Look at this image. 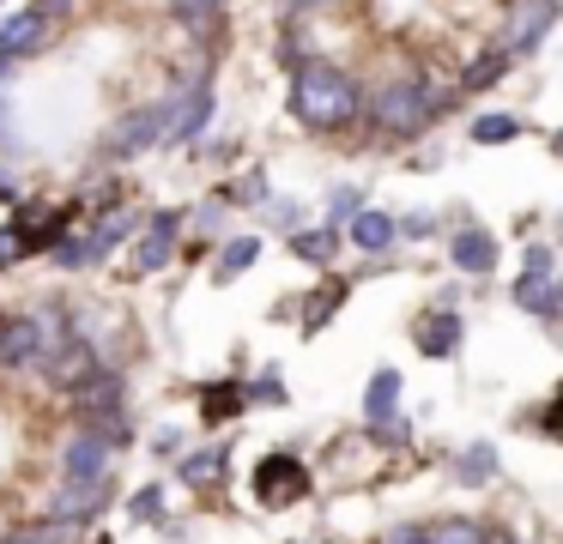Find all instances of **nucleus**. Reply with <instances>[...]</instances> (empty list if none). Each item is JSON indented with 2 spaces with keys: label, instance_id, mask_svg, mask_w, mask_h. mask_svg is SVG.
<instances>
[{
  "label": "nucleus",
  "instance_id": "f257e3e1",
  "mask_svg": "<svg viewBox=\"0 0 563 544\" xmlns=\"http://www.w3.org/2000/svg\"><path fill=\"white\" fill-rule=\"evenodd\" d=\"M357 109H364V91H357L352 73H340L333 60H297L291 67V115L316 133L352 127Z\"/></svg>",
  "mask_w": 563,
  "mask_h": 544
},
{
  "label": "nucleus",
  "instance_id": "f03ea898",
  "mask_svg": "<svg viewBox=\"0 0 563 544\" xmlns=\"http://www.w3.org/2000/svg\"><path fill=\"white\" fill-rule=\"evenodd\" d=\"M369 121H376V133H388V140H418L437 115H430L418 79H388L376 97H369Z\"/></svg>",
  "mask_w": 563,
  "mask_h": 544
},
{
  "label": "nucleus",
  "instance_id": "7ed1b4c3",
  "mask_svg": "<svg viewBox=\"0 0 563 544\" xmlns=\"http://www.w3.org/2000/svg\"><path fill=\"white\" fill-rule=\"evenodd\" d=\"M551 24H558V0H509V19H503V43L497 48L509 60H521L551 36Z\"/></svg>",
  "mask_w": 563,
  "mask_h": 544
},
{
  "label": "nucleus",
  "instance_id": "20e7f679",
  "mask_svg": "<svg viewBox=\"0 0 563 544\" xmlns=\"http://www.w3.org/2000/svg\"><path fill=\"white\" fill-rule=\"evenodd\" d=\"M309 496V466L297 454H267L255 466V502L261 508H291Z\"/></svg>",
  "mask_w": 563,
  "mask_h": 544
},
{
  "label": "nucleus",
  "instance_id": "39448f33",
  "mask_svg": "<svg viewBox=\"0 0 563 544\" xmlns=\"http://www.w3.org/2000/svg\"><path fill=\"white\" fill-rule=\"evenodd\" d=\"M115 471V442H103L98 430H79V435H67V447H62V478H74V484H103Z\"/></svg>",
  "mask_w": 563,
  "mask_h": 544
},
{
  "label": "nucleus",
  "instance_id": "423d86ee",
  "mask_svg": "<svg viewBox=\"0 0 563 544\" xmlns=\"http://www.w3.org/2000/svg\"><path fill=\"white\" fill-rule=\"evenodd\" d=\"M158 133H164V103H140V109H128V115L110 127L103 157H140V152L158 145Z\"/></svg>",
  "mask_w": 563,
  "mask_h": 544
},
{
  "label": "nucleus",
  "instance_id": "0eeeda50",
  "mask_svg": "<svg viewBox=\"0 0 563 544\" xmlns=\"http://www.w3.org/2000/svg\"><path fill=\"white\" fill-rule=\"evenodd\" d=\"M122 393H128V381H122V369H91L79 387H67V406L79 411V418H110V411H122Z\"/></svg>",
  "mask_w": 563,
  "mask_h": 544
},
{
  "label": "nucleus",
  "instance_id": "6e6552de",
  "mask_svg": "<svg viewBox=\"0 0 563 544\" xmlns=\"http://www.w3.org/2000/svg\"><path fill=\"white\" fill-rule=\"evenodd\" d=\"M37 363H43V375H49V381L67 393V387H79L91 369H98V351H91V338H86V333H67L62 345H55L49 357H37Z\"/></svg>",
  "mask_w": 563,
  "mask_h": 544
},
{
  "label": "nucleus",
  "instance_id": "1a4fd4ad",
  "mask_svg": "<svg viewBox=\"0 0 563 544\" xmlns=\"http://www.w3.org/2000/svg\"><path fill=\"white\" fill-rule=\"evenodd\" d=\"M176 236H183V212H158L146 224V236L134 242V273H158L176 260Z\"/></svg>",
  "mask_w": 563,
  "mask_h": 544
},
{
  "label": "nucleus",
  "instance_id": "9d476101",
  "mask_svg": "<svg viewBox=\"0 0 563 544\" xmlns=\"http://www.w3.org/2000/svg\"><path fill=\"white\" fill-rule=\"evenodd\" d=\"M43 43H49V19H43L37 7L13 12V19L0 24V60H25V55H37Z\"/></svg>",
  "mask_w": 563,
  "mask_h": 544
},
{
  "label": "nucleus",
  "instance_id": "9b49d317",
  "mask_svg": "<svg viewBox=\"0 0 563 544\" xmlns=\"http://www.w3.org/2000/svg\"><path fill=\"white\" fill-rule=\"evenodd\" d=\"M103 502H110V478H103V484H74V478H62V496H55L49 514L62 520V526H74V520H91Z\"/></svg>",
  "mask_w": 563,
  "mask_h": 544
},
{
  "label": "nucleus",
  "instance_id": "f8f14e48",
  "mask_svg": "<svg viewBox=\"0 0 563 544\" xmlns=\"http://www.w3.org/2000/svg\"><path fill=\"white\" fill-rule=\"evenodd\" d=\"M43 345H37V321L31 314H13V321H0V369H25L37 363Z\"/></svg>",
  "mask_w": 563,
  "mask_h": 544
},
{
  "label": "nucleus",
  "instance_id": "ddd939ff",
  "mask_svg": "<svg viewBox=\"0 0 563 544\" xmlns=\"http://www.w3.org/2000/svg\"><path fill=\"white\" fill-rule=\"evenodd\" d=\"M412 345L424 351V357H454V351H461V314H449V309L424 314V321L412 326Z\"/></svg>",
  "mask_w": 563,
  "mask_h": 544
},
{
  "label": "nucleus",
  "instance_id": "4468645a",
  "mask_svg": "<svg viewBox=\"0 0 563 544\" xmlns=\"http://www.w3.org/2000/svg\"><path fill=\"white\" fill-rule=\"evenodd\" d=\"M345 236H352L364 254H388L400 230H394V218H388V212H376V206H357V212L345 218Z\"/></svg>",
  "mask_w": 563,
  "mask_h": 544
},
{
  "label": "nucleus",
  "instance_id": "2eb2a0df",
  "mask_svg": "<svg viewBox=\"0 0 563 544\" xmlns=\"http://www.w3.org/2000/svg\"><path fill=\"white\" fill-rule=\"evenodd\" d=\"M449 254H454V266H461V273L485 278L490 266H497V236H490V230H461V236L449 242Z\"/></svg>",
  "mask_w": 563,
  "mask_h": 544
},
{
  "label": "nucleus",
  "instance_id": "dca6fc26",
  "mask_svg": "<svg viewBox=\"0 0 563 544\" xmlns=\"http://www.w3.org/2000/svg\"><path fill=\"white\" fill-rule=\"evenodd\" d=\"M515 309H527V314H539V321H551V314H563V290L551 285V278H533V273H521L515 278Z\"/></svg>",
  "mask_w": 563,
  "mask_h": 544
},
{
  "label": "nucleus",
  "instance_id": "f3484780",
  "mask_svg": "<svg viewBox=\"0 0 563 544\" xmlns=\"http://www.w3.org/2000/svg\"><path fill=\"white\" fill-rule=\"evenodd\" d=\"M134 230H140V212H134V206H122V212H110V218H103V224H98V230H91V236H86L91 260H98V254H110L115 242H128V236H134Z\"/></svg>",
  "mask_w": 563,
  "mask_h": 544
},
{
  "label": "nucleus",
  "instance_id": "a211bd4d",
  "mask_svg": "<svg viewBox=\"0 0 563 544\" xmlns=\"http://www.w3.org/2000/svg\"><path fill=\"white\" fill-rule=\"evenodd\" d=\"M454 478H461L466 490H478V484H490V478H497V447H490V442H473L461 459H454Z\"/></svg>",
  "mask_w": 563,
  "mask_h": 544
},
{
  "label": "nucleus",
  "instance_id": "6ab92c4d",
  "mask_svg": "<svg viewBox=\"0 0 563 544\" xmlns=\"http://www.w3.org/2000/svg\"><path fill=\"white\" fill-rule=\"evenodd\" d=\"M291 254H297V260H309V266H328L333 254H340V230H333V224L297 230V236H291Z\"/></svg>",
  "mask_w": 563,
  "mask_h": 544
},
{
  "label": "nucleus",
  "instance_id": "aec40b11",
  "mask_svg": "<svg viewBox=\"0 0 563 544\" xmlns=\"http://www.w3.org/2000/svg\"><path fill=\"white\" fill-rule=\"evenodd\" d=\"M394 406H400V369H376V381L364 393V418L382 423V418H394Z\"/></svg>",
  "mask_w": 563,
  "mask_h": 544
},
{
  "label": "nucleus",
  "instance_id": "412c9836",
  "mask_svg": "<svg viewBox=\"0 0 563 544\" xmlns=\"http://www.w3.org/2000/svg\"><path fill=\"white\" fill-rule=\"evenodd\" d=\"M243 406H249L243 387H236V381H219V387H207V399H200V418H207V423H231Z\"/></svg>",
  "mask_w": 563,
  "mask_h": 544
},
{
  "label": "nucleus",
  "instance_id": "4be33fe9",
  "mask_svg": "<svg viewBox=\"0 0 563 544\" xmlns=\"http://www.w3.org/2000/svg\"><path fill=\"white\" fill-rule=\"evenodd\" d=\"M340 302H345V278H328V285L303 302V333H321V326L333 321V309H340Z\"/></svg>",
  "mask_w": 563,
  "mask_h": 544
},
{
  "label": "nucleus",
  "instance_id": "5701e85b",
  "mask_svg": "<svg viewBox=\"0 0 563 544\" xmlns=\"http://www.w3.org/2000/svg\"><path fill=\"white\" fill-rule=\"evenodd\" d=\"M424 544H485V526L466 520V514H449V520H437V526H424Z\"/></svg>",
  "mask_w": 563,
  "mask_h": 544
},
{
  "label": "nucleus",
  "instance_id": "b1692460",
  "mask_svg": "<svg viewBox=\"0 0 563 544\" xmlns=\"http://www.w3.org/2000/svg\"><path fill=\"white\" fill-rule=\"evenodd\" d=\"M509 67H515V60L503 55V48H490V55H478L473 67L461 73V91H490V85H497V79H503V73H509Z\"/></svg>",
  "mask_w": 563,
  "mask_h": 544
},
{
  "label": "nucleus",
  "instance_id": "393cba45",
  "mask_svg": "<svg viewBox=\"0 0 563 544\" xmlns=\"http://www.w3.org/2000/svg\"><path fill=\"white\" fill-rule=\"evenodd\" d=\"M219 478H224V447H200V454L183 459V484H195V490H207Z\"/></svg>",
  "mask_w": 563,
  "mask_h": 544
},
{
  "label": "nucleus",
  "instance_id": "a878e982",
  "mask_svg": "<svg viewBox=\"0 0 563 544\" xmlns=\"http://www.w3.org/2000/svg\"><path fill=\"white\" fill-rule=\"evenodd\" d=\"M261 260V236H236V242H224V254H219V278H236L243 266H255Z\"/></svg>",
  "mask_w": 563,
  "mask_h": 544
},
{
  "label": "nucleus",
  "instance_id": "bb28decb",
  "mask_svg": "<svg viewBox=\"0 0 563 544\" xmlns=\"http://www.w3.org/2000/svg\"><path fill=\"white\" fill-rule=\"evenodd\" d=\"M515 133H521V121H515V115H478L473 121V145H509Z\"/></svg>",
  "mask_w": 563,
  "mask_h": 544
},
{
  "label": "nucleus",
  "instance_id": "cd10ccee",
  "mask_svg": "<svg viewBox=\"0 0 563 544\" xmlns=\"http://www.w3.org/2000/svg\"><path fill=\"white\" fill-rule=\"evenodd\" d=\"M31 321H37V345H43V357H49V351L67 338V314L62 309H37Z\"/></svg>",
  "mask_w": 563,
  "mask_h": 544
},
{
  "label": "nucleus",
  "instance_id": "c85d7f7f",
  "mask_svg": "<svg viewBox=\"0 0 563 544\" xmlns=\"http://www.w3.org/2000/svg\"><path fill=\"white\" fill-rule=\"evenodd\" d=\"M128 514H134V520H158V514H164V484H146V490H134Z\"/></svg>",
  "mask_w": 563,
  "mask_h": 544
},
{
  "label": "nucleus",
  "instance_id": "c756f323",
  "mask_svg": "<svg viewBox=\"0 0 563 544\" xmlns=\"http://www.w3.org/2000/svg\"><path fill=\"white\" fill-rule=\"evenodd\" d=\"M357 206H364V200H357V188H333V193H328V224L345 230V218H352Z\"/></svg>",
  "mask_w": 563,
  "mask_h": 544
},
{
  "label": "nucleus",
  "instance_id": "7c9ffc66",
  "mask_svg": "<svg viewBox=\"0 0 563 544\" xmlns=\"http://www.w3.org/2000/svg\"><path fill=\"white\" fill-rule=\"evenodd\" d=\"M62 532H67V526H62V520L49 514V520H43V526H25V532H13V539H7V544H62Z\"/></svg>",
  "mask_w": 563,
  "mask_h": 544
},
{
  "label": "nucleus",
  "instance_id": "2f4dec72",
  "mask_svg": "<svg viewBox=\"0 0 563 544\" xmlns=\"http://www.w3.org/2000/svg\"><path fill=\"white\" fill-rule=\"evenodd\" d=\"M224 200H236V206H261V200H267V176H243L231 193H224Z\"/></svg>",
  "mask_w": 563,
  "mask_h": 544
},
{
  "label": "nucleus",
  "instance_id": "473e14b6",
  "mask_svg": "<svg viewBox=\"0 0 563 544\" xmlns=\"http://www.w3.org/2000/svg\"><path fill=\"white\" fill-rule=\"evenodd\" d=\"M170 12H176V19H188V24H207L212 12H219V0H170Z\"/></svg>",
  "mask_w": 563,
  "mask_h": 544
},
{
  "label": "nucleus",
  "instance_id": "72a5a7b5",
  "mask_svg": "<svg viewBox=\"0 0 563 544\" xmlns=\"http://www.w3.org/2000/svg\"><path fill=\"white\" fill-rule=\"evenodd\" d=\"M394 230H400V236H412V242H424L430 230H437V218H430V212H406V218H394Z\"/></svg>",
  "mask_w": 563,
  "mask_h": 544
},
{
  "label": "nucleus",
  "instance_id": "f704fd0d",
  "mask_svg": "<svg viewBox=\"0 0 563 544\" xmlns=\"http://www.w3.org/2000/svg\"><path fill=\"white\" fill-rule=\"evenodd\" d=\"M539 430H545L551 442H563V387H558V399H551V406L539 411Z\"/></svg>",
  "mask_w": 563,
  "mask_h": 544
},
{
  "label": "nucleus",
  "instance_id": "c9c22d12",
  "mask_svg": "<svg viewBox=\"0 0 563 544\" xmlns=\"http://www.w3.org/2000/svg\"><path fill=\"white\" fill-rule=\"evenodd\" d=\"M521 273H533V278H551V248H545V242H533V248L521 254Z\"/></svg>",
  "mask_w": 563,
  "mask_h": 544
},
{
  "label": "nucleus",
  "instance_id": "e433bc0d",
  "mask_svg": "<svg viewBox=\"0 0 563 544\" xmlns=\"http://www.w3.org/2000/svg\"><path fill=\"white\" fill-rule=\"evenodd\" d=\"M382 544H424V526H418V520H400V526L382 532Z\"/></svg>",
  "mask_w": 563,
  "mask_h": 544
},
{
  "label": "nucleus",
  "instance_id": "4c0bfd02",
  "mask_svg": "<svg viewBox=\"0 0 563 544\" xmlns=\"http://www.w3.org/2000/svg\"><path fill=\"white\" fill-rule=\"evenodd\" d=\"M369 435H376L382 447H400V442H406V418H382V423H376V430H369Z\"/></svg>",
  "mask_w": 563,
  "mask_h": 544
},
{
  "label": "nucleus",
  "instance_id": "58836bf2",
  "mask_svg": "<svg viewBox=\"0 0 563 544\" xmlns=\"http://www.w3.org/2000/svg\"><path fill=\"white\" fill-rule=\"evenodd\" d=\"M249 399H261V406H285V387L279 381H255V387H243Z\"/></svg>",
  "mask_w": 563,
  "mask_h": 544
},
{
  "label": "nucleus",
  "instance_id": "ea45409f",
  "mask_svg": "<svg viewBox=\"0 0 563 544\" xmlns=\"http://www.w3.org/2000/svg\"><path fill=\"white\" fill-rule=\"evenodd\" d=\"M195 218H200V224H207V230H212V236H219V224H224V200H207V206H200V212H195Z\"/></svg>",
  "mask_w": 563,
  "mask_h": 544
},
{
  "label": "nucleus",
  "instance_id": "a19ab883",
  "mask_svg": "<svg viewBox=\"0 0 563 544\" xmlns=\"http://www.w3.org/2000/svg\"><path fill=\"white\" fill-rule=\"evenodd\" d=\"M279 7H285V12H291V19H297V12H316V7H328V0H279Z\"/></svg>",
  "mask_w": 563,
  "mask_h": 544
},
{
  "label": "nucleus",
  "instance_id": "79ce46f5",
  "mask_svg": "<svg viewBox=\"0 0 563 544\" xmlns=\"http://www.w3.org/2000/svg\"><path fill=\"white\" fill-rule=\"evenodd\" d=\"M485 544H521L515 532H485Z\"/></svg>",
  "mask_w": 563,
  "mask_h": 544
},
{
  "label": "nucleus",
  "instance_id": "37998d69",
  "mask_svg": "<svg viewBox=\"0 0 563 544\" xmlns=\"http://www.w3.org/2000/svg\"><path fill=\"white\" fill-rule=\"evenodd\" d=\"M0 200H13V181H7V176H0Z\"/></svg>",
  "mask_w": 563,
  "mask_h": 544
},
{
  "label": "nucleus",
  "instance_id": "c03bdc74",
  "mask_svg": "<svg viewBox=\"0 0 563 544\" xmlns=\"http://www.w3.org/2000/svg\"><path fill=\"white\" fill-rule=\"evenodd\" d=\"M551 145H558V157H563V133H558V140H551Z\"/></svg>",
  "mask_w": 563,
  "mask_h": 544
},
{
  "label": "nucleus",
  "instance_id": "a18cd8bd",
  "mask_svg": "<svg viewBox=\"0 0 563 544\" xmlns=\"http://www.w3.org/2000/svg\"><path fill=\"white\" fill-rule=\"evenodd\" d=\"M91 544H110V539H91Z\"/></svg>",
  "mask_w": 563,
  "mask_h": 544
},
{
  "label": "nucleus",
  "instance_id": "49530a36",
  "mask_svg": "<svg viewBox=\"0 0 563 544\" xmlns=\"http://www.w3.org/2000/svg\"><path fill=\"white\" fill-rule=\"evenodd\" d=\"M0 544H7V539H0Z\"/></svg>",
  "mask_w": 563,
  "mask_h": 544
}]
</instances>
